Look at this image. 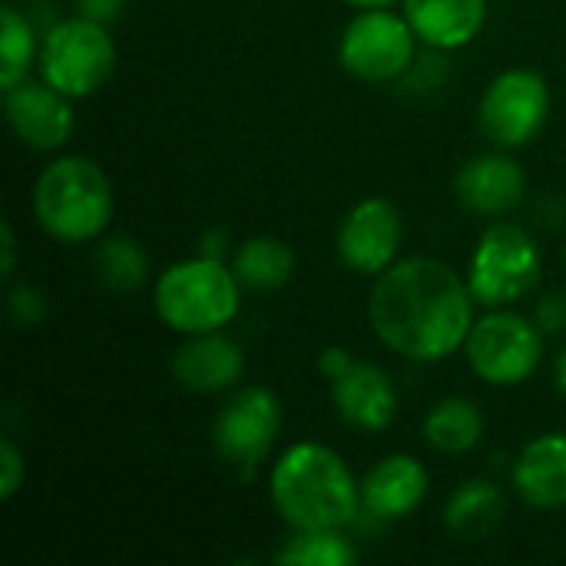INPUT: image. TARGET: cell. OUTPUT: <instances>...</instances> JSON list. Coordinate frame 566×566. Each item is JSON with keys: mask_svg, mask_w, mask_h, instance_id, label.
Returning a JSON list of instances; mask_svg holds the SVG:
<instances>
[{"mask_svg": "<svg viewBox=\"0 0 566 566\" xmlns=\"http://www.w3.org/2000/svg\"><path fill=\"white\" fill-rule=\"evenodd\" d=\"M368 318L391 352L411 361H441L468 342L474 295L451 265L415 255L378 275Z\"/></svg>", "mask_w": 566, "mask_h": 566, "instance_id": "cell-1", "label": "cell"}, {"mask_svg": "<svg viewBox=\"0 0 566 566\" xmlns=\"http://www.w3.org/2000/svg\"><path fill=\"white\" fill-rule=\"evenodd\" d=\"M272 504L292 531H342L361 507V484L332 448L305 441L279 458Z\"/></svg>", "mask_w": 566, "mask_h": 566, "instance_id": "cell-2", "label": "cell"}, {"mask_svg": "<svg viewBox=\"0 0 566 566\" xmlns=\"http://www.w3.org/2000/svg\"><path fill=\"white\" fill-rule=\"evenodd\" d=\"M33 212L53 239L86 242L109 226L113 186L93 159L60 156L36 179Z\"/></svg>", "mask_w": 566, "mask_h": 566, "instance_id": "cell-3", "label": "cell"}, {"mask_svg": "<svg viewBox=\"0 0 566 566\" xmlns=\"http://www.w3.org/2000/svg\"><path fill=\"white\" fill-rule=\"evenodd\" d=\"M239 285L235 272L219 259H186L159 275L156 312L182 335L219 332L239 315Z\"/></svg>", "mask_w": 566, "mask_h": 566, "instance_id": "cell-4", "label": "cell"}, {"mask_svg": "<svg viewBox=\"0 0 566 566\" xmlns=\"http://www.w3.org/2000/svg\"><path fill=\"white\" fill-rule=\"evenodd\" d=\"M116 70V46L106 33V23L90 17H73L56 23L40 46L43 80L66 93L70 99L93 96Z\"/></svg>", "mask_w": 566, "mask_h": 566, "instance_id": "cell-5", "label": "cell"}, {"mask_svg": "<svg viewBox=\"0 0 566 566\" xmlns=\"http://www.w3.org/2000/svg\"><path fill=\"white\" fill-rule=\"evenodd\" d=\"M541 269L544 259L537 242L521 226L497 222L481 235L471 255L468 289L478 305L501 308L531 295V289H537L541 282Z\"/></svg>", "mask_w": 566, "mask_h": 566, "instance_id": "cell-6", "label": "cell"}, {"mask_svg": "<svg viewBox=\"0 0 566 566\" xmlns=\"http://www.w3.org/2000/svg\"><path fill=\"white\" fill-rule=\"evenodd\" d=\"M464 352H468V365L481 381L511 388L537 371L544 358V338L524 315L491 312L471 325Z\"/></svg>", "mask_w": 566, "mask_h": 566, "instance_id": "cell-7", "label": "cell"}, {"mask_svg": "<svg viewBox=\"0 0 566 566\" xmlns=\"http://www.w3.org/2000/svg\"><path fill=\"white\" fill-rule=\"evenodd\" d=\"M415 30L408 17L385 10H361L342 33V66L368 83L398 80L415 60Z\"/></svg>", "mask_w": 566, "mask_h": 566, "instance_id": "cell-8", "label": "cell"}, {"mask_svg": "<svg viewBox=\"0 0 566 566\" xmlns=\"http://www.w3.org/2000/svg\"><path fill=\"white\" fill-rule=\"evenodd\" d=\"M551 113V90L534 70H507L491 80L481 99V129L497 146H524L531 143Z\"/></svg>", "mask_w": 566, "mask_h": 566, "instance_id": "cell-9", "label": "cell"}, {"mask_svg": "<svg viewBox=\"0 0 566 566\" xmlns=\"http://www.w3.org/2000/svg\"><path fill=\"white\" fill-rule=\"evenodd\" d=\"M282 431V405L269 388H242L212 421L216 451L239 471L252 474Z\"/></svg>", "mask_w": 566, "mask_h": 566, "instance_id": "cell-10", "label": "cell"}, {"mask_svg": "<svg viewBox=\"0 0 566 566\" xmlns=\"http://www.w3.org/2000/svg\"><path fill=\"white\" fill-rule=\"evenodd\" d=\"M401 245V216L388 199L358 202L338 226V255L352 272L381 275L395 265Z\"/></svg>", "mask_w": 566, "mask_h": 566, "instance_id": "cell-11", "label": "cell"}, {"mask_svg": "<svg viewBox=\"0 0 566 566\" xmlns=\"http://www.w3.org/2000/svg\"><path fill=\"white\" fill-rule=\"evenodd\" d=\"M10 129L33 149H56L73 136L76 116L70 96L43 83H17L3 96Z\"/></svg>", "mask_w": 566, "mask_h": 566, "instance_id": "cell-12", "label": "cell"}, {"mask_svg": "<svg viewBox=\"0 0 566 566\" xmlns=\"http://www.w3.org/2000/svg\"><path fill=\"white\" fill-rule=\"evenodd\" d=\"M242 368H245L242 348L232 338L219 335V332L189 335V342L172 358L176 381L186 391H196V395L229 391L242 378Z\"/></svg>", "mask_w": 566, "mask_h": 566, "instance_id": "cell-13", "label": "cell"}, {"mask_svg": "<svg viewBox=\"0 0 566 566\" xmlns=\"http://www.w3.org/2000/svg\"><path fill=\"white\" fill-rule=\"evenodd\" d=\"M332 401L335 411L361 431H385L398 415V391L371 361H355L342 378H335Z\"/></svg>", "mask_w": 566, "mask_h": 566, "instance_id": "cell-14", "label": "cell"}, {"mask_svg": "<svg viewBox=\"0 0 566 566\" xmlns=\"http://www.w3.org/2000/svg\"><path fill=\"white\" fill-rule=\"evenodd\" d=\"M458 199L481 216H504L527 196V176L511 156H474L458 172Z\"/></svg>", "mask_w": 566, "mask_h": 566, "instance_id": "cell-15", "label": "cell"}, {"mask_svg": "<svg viewBox=\"0 0 566 566\" xmlns=\"http://www.w3.org/2000/svg\"><path fill=\"white\" fill-rule=\"evenodd\" d=\"M428 494V471L411 454L378 461L361 481V507L378 521H401L418 511Z\"/></svg>", "mask_w": 566, "mask_h": 566, "instance_id": "cell-16", "label": "cell"}, {"mask_svg": "<svg viewBox=\"0 0 566 566\" xmlns=\"http://www.w3.org/2000/svg\"><path fill=\"white\" fill-rule=\"evenodd\" d=\"M514 488L537 511L566 507V434H541L524 444L514 461Z\"/></svg>", "mask_w": 566, "mask_h": 566, "instance_id": "cell-17", "label": "cell"}, {"mask_svg": "<svg viewBox=\"0 0 566 566\" xmlns=\"http://www.w3.org/2000/svg\"><path fill=\"white\" fill-rule=\"evenodd\" d=\"M405 17L428 46L458 50L484 30L488 0H405Z\"/></svg>", "mask_w": 566, "mask_h": 566, "instance_id": "cell-18", "label": "cell"}, {"mask_svg": "<svg viewBox=\"0 0 566 566\" xmlns=\"http://www.w3.org/2000/svg\"><path fill=\"white\" fill-rule=\"evenodd\" d=\"M504 514H507V501L497 484L468 481L448 497L444 527L461 541H484L504 524Z\"/></svg>", "mask_w": 566, "mask_h": 566, "instance_id": "cell-19", "label": "cell"}, {"mask_svg": "<svg viewBox=\"0 0 566 566\" xmlns=\"http://www.w3.org/2000/svg\"><path fill=\"white\" fill-rule=\"evenodd\" d=\"M484 434V418L468 398H444L424 418V441L441 454H464L478 448Z\"/></svg>", "mask_w": 566, "mask_h": 566, "instance_id": "cell-20", "label": "cell"}, {"mask_svg": "<svg viewBox=\"0 0 566 566\" xmlns=\"http://www.w3.org/2000/svg\"><path fill=\"white\" fill-rule=\"evenodd\" d=\"M232 272H235V279L245 289H255V292L282 289L292 279V272H295V255H292V249L282 239L259 235V239H249L235 252Z\"/></svg>", "mask_w": 566, "mask_h": 566, "instance_id": "cell-21", "label": "cell"}, {"mask_svg": "<svg viewBox=\"0 0 566 566\" xmlns=\"http://www.w3.org/2000/svg\"><path fill=\"white\" fill-rule=\"evenodd\" d=\"M275 564L352 566L358 564V551L338 531H295V537L275 554Z\"/></svg>", "mask_w": 566, "mask_h": 566, "instance_id": "cell-22", "label": "cell"}, {"mask_svg": "<svg viewBox=\"0 0 566 566\" xmlns=\"http://www.w3.org/2000/svg\"><path fill=\"white\" fill-rule=\"evenodd\" d=\"M93 269H96L103 285H109L116 292H129V289H139L146 282L149 259H146L139 242L116 235V239L99 242V249L93 255Z\"/></svg>", "mask_w": 566, "mask_h": 566, "instance_id": "cell-23", "label": "cell"}, {"mask_svg": "<svg viewBox=\"0 0 566 566\" xmlns=\"http://www.w3.org/2000/svg\"><path fill=\"white\" fill-rule=\"evenodd\" d=\"M33 50H36V43H33V30H30L27 17L7 3L0 10V86H3V93L27 80Z\"/></svg>", "mask_w": 566, "mask_h": 566, "instance_id": "cell-24", "label": "cell"}, {"mask_svg": "<svg viewBox=\"0 0 566 566\" xmlns=\"http://www.w3.org/2000/svg\"><path fill=\"white\" fill-rule=\"evenodd\" d=\"M23 471L27 464H23L20 448L10 438H3L0 441V501H13V494L23 484Z\"/></svg>", "mask_w": 566, "mask_h": 566, "instance_id": "cell-25", "label": "cell"}, {"mask_svg": "<svg viewBox=\"0 0 566 566\" xmlns=\"http://www.w3.org/2000/svg\"><path fill=\"white\" fill-rule=\"evenodd\" d=\"M10 315H13V322H20V325H36L43 315H46V298H43V292L40 289H33V285H17L13 292H10Z\"/></svg>", "mask_w": 566, "mask_h": 566, "instance_id": "cell-26", "label": "cell"}, {"mask_svg": "<svg viewBox=\"0 0 566 566\" xmlns=\"http://www.w3.org/2000/svg\"><path fill=\"white\" fill-rule=\"evenodd\" d=\"M352 365H355V358H352L348 348H325L322 358H318V368H322V375H325L328 381L342 378Z\"/></svg>", "mask_w": 566, "mask_h": 566, "instance_id": "cell-27", "label": "cell"}, {"mask_svg": "<svg viewBox=\"0 0 566 566\" xmlns=\"http://www.w3.org/2000/svg\"><path fill=\"white\" fill-rule=\"evenodd\" d=\"M76 3H80L83 17L99 20V23H113L123 13V7H126V0H76Z\"/></svg>", "mask_w": 566, "mask_h": 566, "instance_id": "cell-28", "label": "cell"}, {"mask_svg": "<svg viewBox=\"0 0 566 566\" xmlns=\"http://www.w3.org/2000/svg\"><path fill=\"white\" fill-rule=\"evenodd\" d=\"M0 239H3V262H0V272H3V279H10L13 275V269H17V239H13V226L3 219L0 222Z\"/></svg>", "mask_w": 566, "mask_h": 566, "instance_id": "cell-29", "label": "cell"}, {"mask_svg": "<svg viewBox=\"0 0 566 566\" xmlns=\"http://www.w3.org/2000/svg\"><path fill=\"white\" fill-rule=\"evenodd\" d=\"M348 7H358V10H385V7H391L395 0H345Z\"/></svg>", "mask_w": 566, "mask_h": 566, "instance_id": "cell-30", "label": "cell"}, {"mask_svg": "<svg viewBox=\"0 0 566 566\" xmlns=\"http://www.w3.org/2000/svg\"><path fill=\"white\" fill-rule=\"evenodd\" d=\"M554 378H557V388L566 395V348L560 352V358H557V368H554Z\"/></svg>", "mask_w": 566, "mask_h": 566, "instance_id": "cell-31", "label": "cell"}]
</instances>
